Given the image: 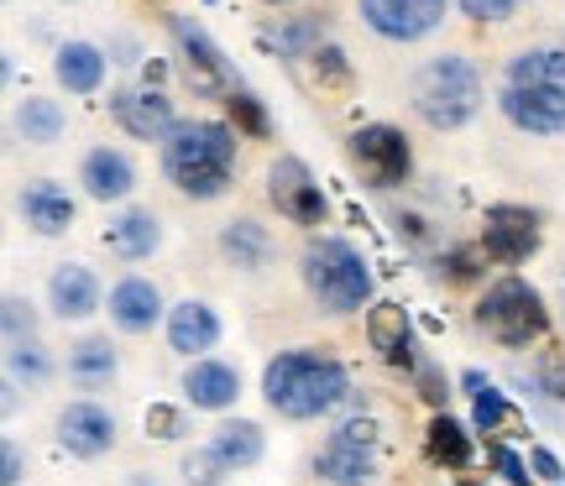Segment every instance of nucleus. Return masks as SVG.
Wrapping results in <instances>:
<instances>
[{"label":"nucleus","mask_w":565,"mask_h":486,"mask_svg":"<svg viewBox=\"0 0 565 486\" xmlns=\"http://www.w3.org/2000/svg\"><path fill=\"white\" fill-rule=\"evenodd\" d=\"M131 183H137V173H131V162H126V152H110V147H95L89 158H84V188H89V199H126L131 194Z\"/></svg>","instance_id":"obj_18"},{"label":"nucleus","mask_w":565,"mask_h":486,"mask_svg":"<svg viewBox=\"0 0 565 486\" xmlns=\"http://www.w3.org/2000/svg\"><path fill=\"white\" fill-rule=\"evenodd\" d=\"M183 392H189L194 408H231L236 392H242V377L225 361H194L183 371Z\"/></svg>","instance_id":"obj_20"},{"label":"nucleus","mask_w":565,"mask_h":486,"mask_svg":"<svg viewBox=\"0 0 565 486\" xmlns=\"http://www.w3.org/2000/svg\"><path fill=\"white\" fill-rule=\"evenodd\" d=\"M482 246L492 262H524L529 251L540 246V215L524 204H492L482 220Z\"/></svg>","instance_id":"obj_9"},{"label":"nucleus","mask_w":565,"mask_h":486,"mask_svg":"<svg viewBox=\"0 0 565 486\" xmlns=\"http://www.w3.org/2000/svg\"><path fill=\"white\" fill-rule=\"evenodd\" d=\"M0 482H6V486L21 482V455H17V445H6V455H0Z\"/></svg>","instance_id":"obj_38"},{"label":"nucleus","mask_w":565,"mask_h":486,"mask_svg":"<svg viewBox=\"0 0 565 486\" xmlns=\"http://www.w3.org/2000/svg\"><path fill=\"white\" fill-rule=\"evenodd\" d=\"M21 215H26V225H32V230H42V236H58V230H68V225H74V199L63 194L58 183H26V188H21Z\"/></svg>","instance_id":"obj_19"},{"label":"nucleus","mask_w":565,"mask_h":486,"mask_svg":"<svg viewBox=\"0 0 565 486\" xmlns=\"http://www.w3.org/2000/svg\"><path fill=\"white\" fill-rule=\"evenodd\" d=\"M477 324H482L492 341L529 345V341H540V335H545L550 314H545V299H540L524 278H503L498 288H487L482 309H477Z\"/></svg>","instance_id":"obj_6"},{"label":"nucleus","mask_w":565,"mask_h":486,"mask_svg":"<svg viewBox=\"0 0 565 486\" xmlns=\"http://www.w3.org/2000/svg\"><path fill=\"white\" fill-rule=\"evenodd\" d=\"M477 105H482V79H477V68L466 58L440 53V58H429L419 68V79H414V110H419L435 131L466 126L477 116Z\"/></svg>","instance_id":"obj_4"},{"label":"nucleus","mask_w":565,"mask_h":486,"mask_svg":"<svg viewBox=\"0 0 565 486\" xmlns=\"http://www.w3.org/2000/svg\"><path fill=\"white\" fill-rule=\"evenodd\" d=\"M58 440L68 455L95 461V455H105L110 440H116V419H110L100 403H68L58 413Z\"/></svg>","instance_id":"obj_13"},{"label":"nucleus","mask_w":565,"mask_h":486,"mask_svg":"<svg viewBox=\"0 0 565 486\" xmlns=\"http://www.w3.org/2000/svg\"><path fill=\"white\" fill-rule=\"evenodd\" d=\"M524 0H461V11L471 21H498V17H508V11H519Z\"/></svg>","instance_id":"obj_33"},{"label":"nucleus","mask_w":565,"mask_h":486,"mask_svg":"<svg viewBox=\"0 0 565 486\" xmlns=\"http://www.w3.org/2000/svg\"><path fill=\"white\" fill-rule=\"evenodd\" d=\"M351 152L362 162V173L372 188H393V183H404L408 173V142L404 131H393V126H362L356 137H351Z\"/></svg>","instance_id":"obj_11"},{"label":"nucleus","mask_w":565,"mask_h":486,"mask_svg":"<svg viewBox=\"0 0 565 486\" xmlns=\"http://www.w3.org/2000/svg\"><path fill=\"white\" fill-rule=\"evenodd\" d=\"M173 42H179V53H183V74L194 84V95H225V100L242 95L236 68L225 63V53L210 42V32L194 17H173Z\"/></svg>","instance_id":"obj_8"},{"label":"nucleus","mask_w":565,"mask_h":486,"mask_svg":"<svg viewBox=\"0 0 565 486\" xmlns=\"http://www.w3.org/2000/svg\"><path fill=\"white\" fill-rule=\"evenodd\" d=\"M68 377L79 387H100L116 377V350H110V341H79L74 350H68Z\"/></svg>","instance_id":"obj_26"},{"label":"nucleus","mask_w":565,"mask_h":486,"mask_svg":"<svg viewBox=\"0 0 565 486\" xmlns=\"http://www.w3.org/2000/svg\"><path fill=\"white\" fill-rule=\"evenodd\" d=\"M466 387H471V403H477V429H487V434H492V429L508 419L503 392H498V387H487L482 371H466Z\"/></svg>","instance_id":"obj_29"},{"label":"nucleus","mask_w":565,"mask_h":486,"mask_svg":"<svg viewBox=\"0 0 565 486\" xmlns=\"http://www.w3.org/2000/svg\"><path fill=\"white\" fill-rule=\"evenodd\" d=\"M225 105H231V116H236V126H242V131H252V137H263V131H267L263 105L252 100L246 89H242V95H231V100H225Z\"/></svg>","instance_id":"obj_31"},{"label":"nucleus","mask_w":565,"mask_h":486,"mask_svg":"<svg viewBox=\"0 0 565 486\" xmlns=\"http://www.w3.org/2000/svg\"><path fill=\"white\" fill-rule=\"evenodd\" d=\"M11 366H17V371H26L32 382H42V377H47V361H42L38 345H11Z\"/></svg>","instance_id":"obj_34"},{"label":"nucleus","mask_w":565,"mask_h":486,"mask_svg":"<svg viewBox=\"0 0 565 486\" xmlns=\"http://www.w3.org/2000/svg\"><path fill=\"white\" fill-rule=\"evenodd\" d=\"M236 168V137L221 121H179L162 142V173L179 183L189 199H215Z\"/></svg>","instance_id":"obj_3"},{"label":"nucleus","mask_w":565,"mask_h":486,"mask_svg":"<svg viewBox=\"0 0 565 486\" xmlns=\"http://www.w3.org/2000/svg\"><path fill=\"white\" fill-rule=\"evenodd\" d=\"M456 486H482V482H456Z\"/></svg>","instance_id":"obj_40"},{"label":"nucleus","mask_w":565,"mask_h":486,"mask_svg":"<svg viewBox=\"0 0 565 486\" xmlns=\"http://www.w3.org/2000/svg\"><path fill=\"white\" fill-rule=\"evenodd\" d=\"M267 199L278 204V215H288L294 225H320L324 220V194L320 183L309 179V168L299 158H278L267 173Z\"/></svg>","instance_id":"obj_10"},{"label":"nucleus","mask_w":565,"mask_h":486,"mask_svg":"<svg viewBox=\"0 0 565 486\" xmlns=\"http://www.w3.org/2000/svg\"><path fill=\"white\" fill-rule=\"evenodd\" d=\"M362 17L377 37L414 42L424 32H435L445 17V0H362Z\"/></svg>","instance_id":"obj_12"},{"label":"nucleus","mask_w":565,"mask_h":486,"mask_svg":"<svg viewBox=\"0 0 565 486\" xmlns=\"http://www.w3.org/2000/svg\"><path fill=\"white\" fill-rule=\"evenodd\" d=\"M158 314H162V299H158V288L147 283V278H126V283L110 288V320L121 324L126 335L152 330Z\"/></svg>","instance_id":"obj_15"},{"label":"nucleus","mask_w":565,"mask_h":486,"mask_svg":"<svg viewBox=\"0 0 565 486\" xmlns=\"http://www.w3.org/2000/svg\"><path fill=\"white\" fill-rule=\"evenodd\" d=\"M303 288H309L330 314H351V309L366 304L372 272H366L356 246L335 241V236H320V241L303 246Z\"/></svg>","instance_id":"obj_5"},{"label":"nucleus","mask_w":565,"mask_h":486,"mask_svg":"<svg viewBox=\"0 0 565 486\" xmlns=\"http://www.w3.org/2000/svg\"><path fill=\"white\" fill-rule=\"evenodd\" d=\"M110 116L131 131V137H141V142H158V137H168L173 131V100L168 95H158V89H121L116 100H110Z\"/></svg>","instance_id":"obj_14"},{"label":"nucleus","mask_w":565,"mask_h":486,"mask_svg":"<svg viewBox=\"0 0 565 486\" xmlns=\"http://www.w3.org/2000/svg\"><path fill=\"white\" fill-rule=\"evenodd\" d=\"M492 461H498V471H503L513 486H529V471H524V461L513 455V450H503V445H492Z\"/></svg>","instance_id":"obj_35"},{"label":"nucleus","mask_w":565,"mask_h":486,"mask_svg":"<svg viewBox=\"0 0 565 486\" xmlns=\"http://www.w3.org/2000/svg\"><path fill=\"white\" fill-rule=\"evenodd\" d=\"M324 486H372L377 476V429L372 419H345L315 455Z\"/></svg>","instance_id":"obj_7"},{"label":"nucleus","mask_w":565,"mask_h":486,"mask_svg":"<svg viewBox=\"0 0 565 486\" xmlns=\"http://www.w3.org/2000/svg\"><path fill=\"white\" fill-rule=\"evenodd\" d=\"M267 403L278 408L282 419H320L335 403H345L351 377L335 356L324 350H282L278 361H267L263 371Z\"/></svg>","instance_id":"obj_2"},{"label":"nucleus","mask_w":565,"mask_h":486,"mask_svg":"<svg viewBox=\"0 0 565 486\" xmlns=\"http://www.w3.org/2000/svg\"><path fill=\"white\" fill-rule=\"evenodd\" d=\"M58 84L68 89V95H95L105 79V58L100 47H89V42H68V47H58Z\"/></svg>","instance_id":"obj_21"},{"label":"nucleus","mask_w":565,"mask_h":486,"mask_svg":"<svg viewBox=\"0 0 565 486\" xmlns=\"http://www.w3.org/2000/svg\"><path fill=\"white\" fill-rule=\"evenodd\" d=\"M183 476H189V486H215L225 476V466L210 455V450H194V455L183 461Z\"/></svg>","instance_id":"obj_30"},{"label":"nucleus","mask_w":565,"mask_h":486,"mask_svg":"<svg viewBox=\"0 0 565 486\" xmlns=\"http://www.w3.org/2000/svg\"><path fill=\"white\" fill-rule=\"evenodd\" d=\"M534 471H540V476H555V455H550V450H534Z\"/></svg>","instance_id":"obj_39"},{"label":"nucleus","mask_w":565,"mask_h":486,"mask_svg":"<svg viewBox=\"0 0 565 486\" xmlns=\"http://www.w3.org/2000/svg\"><path fill=\"white\" fill-rule=\"evenodd\" d=\"M366 335L377 345V356L393 366L408 361V341H414V330H408V314L398 304H377L372 309V320H366Z\"/></svg>","instance_id":"obj_23"},{"label":"nucleus","mask_w":565,"mask_h":486,"mask_svg":"<svg viewBox=\"0 0 565 486\" xmlns=\"http://www.w3.org/2000/svg\"><path fill=\"white\" fill-rule=\"evenodd\" d=\"M221 246H225V257L236 267H246V272L267 267V257H273V241H267V230L257 220H231L221 230Z\"/></svg>","instance_id":"obj_25"},{"label":"nucleus","mask_w":565,"mask_h":486,"mask_svg":"<svg viewBox=\"0 0 565 486\" xmlns=\"http://www.w3.org/2000/svg\"><path fill=\"white\" fill-rule=\"evenodd\" d=\"M503 116L534 137L565 131V47H529L508 63Z\"/></svg>","instance_id":"obj_1"},{"label":"nucleus","mask_w":565,"mask_h":486,"mask_svg":"<svg viewBox=\"0 0 565 486\" xmlns=\"http://www.w3.org/2000/svg\"><path fill=\"white\" fill-rule=\"evenodd\" d=\"M429 455H435L440 466L466 471V466H471V440H466V429L456 424V419L435 413V424H429Z\"/></svg>","instance_id":"obj_27"},{"label":"nucleus","mask_w":565,"mask_h":486,"mask_svg":"<svg viewBox=\"0 0 565 486\" xmlns=\"http://www.w3.org/2000/svg\"><path fill=\"white\" fill-rule=\"evenodd\" d=\"M11 345H32V314L21 299H6V350Z\"/></svg>","instance_id":"obj_32"},{"label":"nucleus","mask_w":565,"mask_h":486,"mask_svg":"<svg viewBox=\"0 0 565 486\" xmlns=\"http://www.w3.org/2000/svg\"><path fill=\"white\" fill-rule=\"evenodd\" d=\"M47 299H53V309H58L63 320H84V314H95V304H100V283H95L89 267L63 262L53 272V283H47Z\"/></svg>","instance_id":"obj_16"},{"label":"nucleus","mask_w":565,"mask_h":486,"mask_svg":"<svg viewBox=\"0 0 565 486\" xmlns=\"http://www.w3.org/2000/svg\"><path fill=\"white\" fill-rule=\"evenodd\" d=\"M210 455L221 461L225 471H246L263 461V429L236 419V424H221L215 429V440H210Z\"/></svg>","instance_id":"obj_22"},{"label":"nucleus","mask_w":565,"mask_h":486,"mask_svg":"<svg viewBox=\"0 0 565 486\" xmlns=\"http://www.w3.org/2000/svg\"><path fill=\"white\" fill-rule=\"evenodd\" d=\"M315 63H320V74H324V79H335V84L345 79V58L335 53V47H320V53H315Z\"/></svg>","instance_id":"obj_36"},{"label":"nucleus","mask_w":565,"mask_h":486,"mask_svg":"<svg viewBox=\"0 0 565 486\" xmlns=\"http://www.w3.org/2000/svg\"><path fill=\"white\" fill-rule=\"evenodd\" d=\"M17 126H21V137H26V142H58L63 110L53 100H26L21 105V116H17Z\"/></svg>","instance_id":"obj_28"},{"label":"nucleus","mask_w":565,"mask_h":486,"mask_svg":"<svg viewBox=\"0 0 565 486\" xmlns=\"http://www.w3.org/2000/svg\"><path fill=\"white\" fill-rule=\"evenodd\" d=\"M162 241V230H158V215L152 209H126L121 220L110 225V246L121 251L126 262H141V257H152Z\"/></svg>","instance_id":"obj_24"},{"label":"nucleus","mask_w":565,"mask_h":486,"mask_svg":"<svg viewBox=\"0 0 565 486\" xmlns=\"http://www.w3.org/2000/svg\"><path fill=\"white\" fill-rule=\"evenodd\" d=\"M221 341V320H215V309L200 304V299H189L168 314V345L183 350V356H194V350H210V345Z\"/></svg>","instance_id":"obj_17"},{"label":"nucleus","mask_w":565,"mask_h":486,"mask_svg":"<svg viewBox=\"0 0 565 486\" xmlns=\"http://www.w3.org/2000/svg\"><path fill=\"white\" fill-rule=\"evenodd\" d=\"M147 429H152V434H162V440H168V434L179 429V413H173V408H152V413H147Z\"/></svg>","instance_id":"obj_37"}]
</instances>
